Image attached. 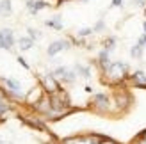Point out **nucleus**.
Wrapping results in <instances>:
<instances>
[{"instance_id":"2eb2a0df","label":"nucleus","mask_w":146,"mask_h":144,"mask_svg":"<svg viewBox=\"0 0 146 144\" xmlns=\"http://www.w3.org/2000/svg\"><path fill=\"white\" fill-rule=\"evenodd\" d=\"M80 2H89V0H80Z\"/></svg>"},{"instance_id":"0eeeda50","label":"nucleus","mask_w":146,"mask_h":144,"mask_svg":"<svg viewBox=\"0 0 146 144\" xmlns=\"http://www.w3.org/2000/svg\"><path fill=\"white\" fill-rule=\"evenodd\" d=\"M18 45H20V50H31L34 46V39L29 38V36H23V38H20Z\"/></svg>"},{"instance_id":"ddd939ff","label":"nucleus","mask_w":146,"mask_h":144,"mask_svg":"<svg viewBox=\"0 0 146 144\" xmlns=\"http://www.w3.org/2000/svg\"><path fill=\"white\" fill-rule=\"evenodd\" d=\"M123 2H125V0H112V2H111V7H121Z\"/></svg>"},{"instance_id":"6e6552de","label":"nucleus","mask_w":146,"mask_h":144,"mask_svg":"<svg viewBox=\"0 0 146 144\" xmlns=\"http://www.w3.org/2000/svg\"><path fill=\"white\" fill-rule=\"evenodd\" d=\"M116 48V38L114 36H111V38H107L104 41V50H107V52H112V50Z\"/></svg>"},{"instance_id":"4468645a","label":"nucleus","mask_w":146,"mask_h":144,"mask_svg":"<svg viewBox=\"0 0 146 144\" xmlns=\"http://www.w3.org/2000/svg\"><path fill=\"white\" fill-rule=\"evenodd\" d=\"M0 48H2V38H0Z\"/></svg>"},{"instance_id":"f257e3e1","label":"nucleus","mask_w":146,"mask_h":144,"mask_svg":"<svg viewBox=\"0 0 146 144\" xmlns=\"http://www.w3.org/2000/svg\"><path fill=\"white\" fill-rule=\"evenodd\" d=\"M68 48H70V43H68V41H64V39L54 41V43H50L46 54H48V57H55L59 52H62V50H68Z\"/></svg>"},{"instance_id":"1a4fd4ad","label":"nucleus","mask_w":146,"mask_h":144,"mask_svg":"<svg viewBox=\"0 0 146 144\" xmlns=\"http://www.w3.org/2000/svg\"><path fill=\"white\" fill-rule=\"evenodd\" d=\"M93 32H94L93 27H84V28H78L77 36H78V38H87V36H91Z\"/></svg>"},{"instance_id":"f8f14e48","label":"nucleus","mask_w":146,"mask_h":144,"mask_svg":"<svg viewBox=\"0 0 146 144\" xmlns=\"http://www.w3.org/2000/svg\"><path fill=\"white\" fill-rule=\"evenodd\" d=\"M16 61H18V62H20V64H21V66H23L25 69H29V64H27V61L23 59V57H16Z\"/></svg>"},{"instance_id":"f03ea898","label":"nucleus","mask_w":146,"mask_h":144,"mask_svg":"<svg viewBox=\"0 0 146 144\" xmlns=\"http://www.w3.org/2000/svg\"><path fill=\"white\" fill-rule=\"evenodd\" d=\"M0 38H2V48L11 50L14 46V34L11 28H2L0 30Z\"/></svg>"},{"instance_id":"20e7f679","label":"nucleus","mask_w":146,"mask_h":144,"mask_svg":"<svg viewBox=\"0 0 146 144\" xmlns=\"http://www.w3.org/2000/svg\"><path fill=\"white\" fill-rule=\"evenodd\" d=\"M4 84H5V87L9 89V91L13 92V94L21 96V85H20V82L13 80V78H4Z\"/></svg>"},{"instance_id":"423d86ee","label":"nucleus","mask_w":146,"mask_h":144,"mask_svg":"<svg viewBox=\"0 0 146 144\" xmlns=\"http://www.w3.org/2000/svg\"><path fill=\"white\" fill-rule=\"evenodd\" d=\"M11 13H13L11 0H0V14L2 16H11Z\"/></svg>"},{"instance_id":"9d476101","label":"nucleus","mask_w":146,"mask_h":144,"mask_svg":"<svg viewBox=\"0 0 146 144\" xmlns=\"http://www.w3.org/2000/svg\"><path fill=\"white\" fill-rule=\"evenodd\" d=\"M93 28H94V32L104 30V28H105V21H104V20H98V21H96V25H94Z\"/></svg>"},{"instance_id":"39448f33","label":"nucleus","mask_w":146,"mask_h":144,"mask_svg":"<svg viewBox=\"0 0 146 144\" xmlns=\"http://www.w3.org/2000/svg\"><path fill=\"white\" fill-rule=\"evenodd\" d=\"M45 25L50 27V28H54V30H62V23H61V16L59 14H55L54 18H50L45 21Z\"/></svg>"},{"instance_id":"9b49d317","label":"nucleus","mask_w":146,"mask_h":144,"mask_svg":"<svg viewBox=\"0 0 146 144\" xmlns=\"http://www.w3.org/2000/svg\"><path fill=\"white\" fill-rule=\"evenodd\" d=\"M27 32H29V38H32L34 41H36V39H38L39 36H41V34H39L38 30H34V28H27Z\"/></svg>"},{"instance_id":"7ed1b4c3","label":"nucleus","mask_w":146,"mask_h":144,"mask_svg":"<svg viewBox=\"0 0 146 144\" xmlns=\"http://www.w3.org/2000/svg\"><path fill=\"white\" fill-rule=\"evenodd\" d=\"M27 5V9L31 11L32 16H36L41 9H45V7H48V2H45V0H27L25 2Z\"/></svg>"},{"instance_id":"dca6fc26","label":"nucleus","mask_w":146,"mask_h":144,"mask_svg":"<svg viewBox=\"0 0 146 144\" xmlns=\"http://www.w3.org/2000/svg\"><path fill=\"white\" fill-rule=\"evenodd\" d=\"M144 16H146V7H144Z\"/></svg>"}]
</instances>
